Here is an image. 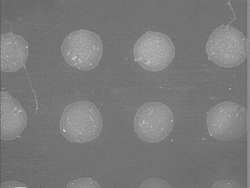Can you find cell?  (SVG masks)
<instances>
[{"instance_id":"obj_8","label":"cell","mask_w":250,"mask_h":188,"mask_svg":"<svg viewBox=\"0 0 250 188\" xmlns=\"http://www.w3.org/2000/svg\"><path fill=\"white\" fill-rule=\"evenodd\" d=\"M29 46L22 36L6 33L1 37V70L16 72L22 69L28 58Z\"/></svg>"},{"instance_id":"obj_12","label":"cell","mask_w":250,"mask_h":188,"mask_svg":"<svg viewBox=\"0 0 250 188\" xmlns=\"http://www.w3.org/2000/svg\"><path fill=\"white\" fill-rule=\"evenodd\" d=\"M1 188H27V186L22 183L11 181L1 185Z\"/></svg>"},{"instance_id":"obj_5","label":"cell","mask_w":250,"mask_h":188,"mask_svg":"<svg viewBox=\"0 0 250 188\" xmlns=\"http://www.w3.org/2000/svg\"><path fill=\"white\" fill-rule=\"evenodd\" d=\"M174 118L165 104L149 102L140 108L134 118L135 131L140 139L156 143L166 139L173 128Z\"/></svg>"},{"instance_id":"obj_2","label":"cell","mask_w":250,"mask_h":188,"mask_svg":"<svg viewBox=\"0 0 250 188\" xmlns=\"http://www.w3.org/2000/svg\"><path fill=\"white\" fill-rule=\"evenodd\" d=\"M208 58L219 67H238L246 58L248 41L246 36L235 27L223 25L213 31L207 42Z\"/></svg>"},{"instance_id":"obj_11","label":"cell","mask_w":250,"mask_h":188,"mask_svg":"<svg viewBox=\"0 0 250 188\" xmlns=\"http://www.w3.org/2000/svg\"><path fill=\"white\" fill-rule=\"evenodd\" d=\"M212 188H242L241 186H240L239 184H237L236 182L233 181H229V180H226V181H218V182L215 183Z\"/></svg>"},{"instance_id":"obj_4","label":"cell","mask_w":250,"mask_h":188,"mask_svg":"<svg viewBox=\"0 0 250 188\" xmlns=\"http://www.w3.org/2000/svg\"><path fill=\"white\" fill-rule=\"evenodd\" d=\"M208 133L214 139L233 141L246 134L248 112L241 105L223 102L211 109L207 116Z\"/></svg>"},{"instance_id":"obj_3","label":"cell","mask_w":250,"mask_h":188,"mask_svg":"<svg viewBox=\"0 0 250 188\" xmlns=\"http://www.w3.org/2000/svg\"><path fill=\"white\" fill-rule=\"evenodd\" d=\"M64 59L71 67L80 70H91L98 65L103 53V46L98 34L80 29L70 33L62 46Z\"/></svg>"},{"instance_id":"obj_1","label":"cell","mask_w":250,"mask_h":188,"mask_svg":"<svg viewBox=\"0 0 250 188\" xmlns=\"http://www.w3.org/2000/svg\"><path fill=\"white\" fill-rule=\"evenodd\" d=\"M60 129L64 138L71 142H88L96 139L101 133L103 118L93 103L81 100L64 109Z\"/></svg>"},{"instance_id":"obj_9","label":"cell","mask_w":250,"mask_h":188,"mask_svg":"<svg viewBox=\"0 0 250 188\" xmlns=\"http://www.w3.org/2000/svg\"><path fill=\"white\" fill-rule=\"evenodd\" d=\"M67 188H101L98 181L91 178H82L70 181L67 186Z\"/></svg>"},{"instance_id":"obj_7","label":"cell","mask_w":250,"mask_h":188,"mask_svg":"<svg viewBox=\"0 0 250 188\" xmlns=\"http://www.w3.org/2000/svg\"><path fill=\"white\" fill-rule=\"evenodd\" d=\"M27 116L22 105L7 92H1V138H18L27 126Z\"/></svg>"},{"instance_id":"obj_6","label":"cell","mask_w":250,"mask_h":188,"mask_svg":"<svg viewBox=\"0 0 250 188\" xmlns=\"http://www.w3.org/2000/svg\"><path fill=\"white\" fill-rule=\"evenodd\" d=\"M134 54L143 69L157 72L170 65L175 55V47L168 36L157 31H147L135 44Z\"/></svg>"},{"instance_id":"obj_10","label":"cell","mask_w":250,"mask_h":188,"mask_svg":"<svg viewBox=\"0 0 250 188\" xmlns=\"http://www.w3.org/2000/svg\"><path fill=\"white\" fill-rule=\"evenodd\" d=\"M172 188L168 183L161 179H150L144 181L140 188Z\"/></svg>"}]
</instances>
